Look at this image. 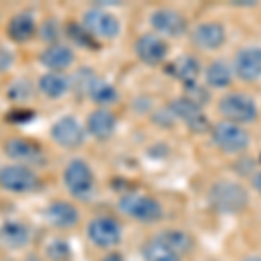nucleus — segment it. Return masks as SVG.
Wrapping results in <instances>:
<instances>
[{
	"instance_id": "1",
	"label": "nucleus",
	"mask_w": 261,
	"mask_h": 261,
	"mask_svg": "<svg viewBox=\"0 0 261 261\" xmlns=\"http://www.w3.org/2000/svg\"><path fill=\"white\" fill-rule=\"evenodd\" d=\"M209 202L218 213L235 214L241 213L249 204V195L242 185L233 181H218L209 190Z\"/></svg>"
},
{
	"instance_id": "2",
	"label": "nucleus",
	"mask_w": 261,
	"mask_h": 261,
	"mask_svg": "<svg viewBox=\"0 0 261 261\" xmlns=\"http://www.w3.org/2000/svg\"><path fill=\"white\" fill-rule=\"evenodd\" d=\"M218 110L226 122L231 124H251L258 117V105L246 92H228L220 99Z\"/></svg>"
},
{
	"instance_id": "3",
	"label": "nucleus",
	"mask_w": 261,
	"mask_h": 261,
	"mask_svg": "<svg viewBox=\"0 0 261 261\" xmlns=\"http://www.w3.org/2000/svg\"><path fill=\"white\" fill-rule=\"evenodd\" d=\"M63 181H65V187L68 188V192L79 200H89L96 188L91 166L82 159H73L71 162H68L65 172H63Z\"/></svg>"
},
{
	"instance_id": "4",
	"label": "nucleus",
	"mask_w": 261,
	"mask_h": 261,
	"mask_svg": "<svg viewBox=\"0 0 261 261\" xmlns=\"http://www.w3.org/2000/svg\"><path fill=\"white\" fill-rule=\"evenodd\" d=\"M119 209L125 216L141 223H155L162 220L164 216V207L161 202L150 195H143V193H127V195L120 197Z\"/></svg>"
},
{
	"instance_id": "5",
	"label": "nucleus",
	"mask_w": 261,
	"mask_h": 261,
	"mask_svg": "<svg viewBox=\"0 0 261 261\" xmlns=\"http://www.w3.org/2000/svg\"><path fill=\"white\" fill-rule=\"evenodd\" d=\"M211 140L221 151L233 155L241 153V151H244L249 146L251 136L241 125L223 120L211 127Z\"/></svg>"
},
{
	"instance_id": "6",
	"label": "nucleus",
	"mask_w": 261,
	"mask_h": 261,
	"mask_svg": "<svg viewBox=\"0 0 261 261\" xmlns=\"http://www.w3.org/2000/svg\"><path fill=\"white\" fill-rule=\"evenodd\" d=\"M84 28L98 39L112 40L119 37L120 33V21L115 14L108 12L103 7H92L84 12Z\"/></svg>"
},
{
	"instance_id": "7",
	"label": "nucleus",
	"mask_w": 261,
	"mask_h": 261,
	"mask_svg": "<svg viewBox=\"0 0 261 261\" xmlns=\"http://www.w3.org/2000/svg\"><path fill=\"white\" fill-rule=\"evenodd\" d=\"M169 112L172 117L179 119L193 133H204L209 129V119L205 117L202 107L187 96L172 99L169 105Z\"/></svg>"
},
{
	"instance_id": "8",
	"label": "nucleus",
	"mask_w": 261,
	"mask_h": 261,
	"mask_svg": "<svg viewBox=\"0 0 261 261\" xmlns=\"http://www.w3.org/2000/svg\"><path fill=\"white\" fill-rule=\"evenodd\" d=\"M150 24L157 35L164 37H183L188 32V21L183 16V12L172 9V7H161L153 11L150 16Z\"/></svg>"
},
{
	"instance_id": "9",
	"label": "nucleus",
	"mask_w": 261,
	"mask_h": 261,
	"mask_svg": "<svg viewBox=\"0 0 261 261\" xmlns=\"http://www.w3.org/2000/svg\"><path fill=\"white\" fill-rule=\"evenodd\" d=\"M0 187L12 193H28L39 187V178L27 166H6L0 169Z\"/></svg>"
},
{
	"instance_id": "10",
	"label": "nucleus",
	"mask_w": 261,
	"mask_h": 261,
	"mask_svg": "<svg viewBox=\"0 0 261 261\" xmlns=\"http://www.w3.org/2000/svg\"><path fill=\"white\" fill-rule=\"evenodd\" d=\"M50 138L56 145L63 146V148H79L84 145L86 140V129L75 117L66 115L56 120L50 127Z\"/></svg>"
},
{
	"instance_id": "11",
	"label": "nucleus",
	"mask_w": 261,
	"mask_h": 261,
	"mask_svg": "<svg viewBox=\"0 0 261 261\" xmlns=\"http://www.w3.org/2000/svg\"><path fill=\"white\" fill-rule=\"evenodd\" d=\"M134 53L138 60L148 66H157L166 61L169 54V45L157 33H143V35L134 42Z\"/></svg>"
},
{
	"instance_id": "12",
	"label": "nucleus",
	"mask_w": 261,
	"mask_h": 261,
	"mask_svg": "<svg viewBox=\"0 0 261 261\" xmlns=\"http://www.w3.org/2000/svg\"><path fill=\"white\" fill-rule=\"evenodd\" d=\"M87 235H89V241L94 246L103 247V249L115 247L122 241L120 225L113 218L108 216L94 218L87 226Z\"/></svg>"
},
{
	"instance_id": "13",
	"label": "nucleus",
	"mask_w": 261,
	"mask_h": 261,
	"mask_svg": "<svg viewBox=\"0 0 261 261\" xmlns=\"http://www.w3.org/2000/svg\"><path fill=\"white\" fill-rule=\"evenodd\" d=\"M192 42L195 47L202 50H216L225 45L226 42V32L225 27L218 21H204L193 27L190 33Z\"/></svg>"
},
{
	"instance_id": "14",
	"label": "nucleus",
	"mask_w": 261,
	"mask_h": 261,
	"mask_svg": "<svg viewBox=\"0 0 261 261\" xmlns=\"http://www.w3.org/2000/svg\"><path fill=\"white\" fill-rule=\"evenodd\" d=\"M233 73L244 82H254L261 79V47L247 45L241 49L233 60Z\"/></svg>"
},
{
	"instance_id": "15",
	"label": "nucleus",
	"mask_w": 261,
	"mask_h": 261,
	"mask_svg": "<svg viewBox=\"0 0 261 261\" xmlns=\"http://www.w3.org/2000/svg\"><path fill=\"white\" fill-rule=\"evenodd\" d=\"M4 151L12 161L23 164H39L42 162V148L35 141L27 138H11L4 145Z\"/></svg>"
},
{
	"instance_id": "16",
	"label": "nucleus",
	"mask_w": 261,
	"mask_h": 261,
	"mask_svg": "<svg viewBox=\"0 0 261 261\" xmlns=\"http://www.w3.org/2000/svg\"><path fill=\"white\" fill-rule=\"evenodd\" d=\"M86 129L96 140H108L117 129V117L108 108H98V110L89 113Z\"/></svg>"
},
{
	"instance_id": "17",
	"label": "nucleus",
	"mask_w": 261,
	"mask_h": 261,
	"mask_svg": "<svg viewBox=\"0 0 261 261\" xmlns=\"http://www.w3.org/2000/svg\"><path fill=\"white\" fill-rule=\"evenodd\" d=\"M75 61V53L71 50L70 45L65 44H50L47 45L40 54V63L49 68L50 71H60L66 70L73 65Z\"/></svg>"
},
{
	"instance_id": "18",
	"label": "nucleus",
	"mask_w": 261,
	"mask_h": 261,
	"mask_svg": "<svg viewBox=\"0 0 261 261\" xmlns=\"http://www.w3.org/2000/svg\"><path fill=\"white\" fill-rule=\"evenodd\" d=\"M47 220L56 228H71L79 221V211L73 204L65 200H56L47 207Z\"/></svg>"
},
{
	"instance_id": "19",
	"label": "nucleus",
	"mask_w": 261,
	"mask_h": 261,
	"mask_svg": "<svg viewBox=\"0 0 261 261\" xmlns=\"http://www.w3.org/2000/svg\"><path fill=\"white\" fill-rule=\"evenodd\" d=\"M84 86H86L89 98L94 103L101 105V107H108V105L117 103V99H119V92H117L115 87L110 82L103 81L99 77H94V75H89L87 81L84 82Z\"/></svg>"
},
{
	"instance_id": "20",
	"label": "nucleus",
	"mask_w": 261,
	"mask_h": 261,
	"mask_svg": "<svg viewBox=\"0 0 261 261\" xmlns=\"http://www.w3.org/2000/svg\"><path fill=\"white\" fill-rule=\"evenodd\" d=\"M37 32V23L35 18L30 12H19L14 18H11L9 24H7V37L12 42H28L35 35Z\"/></svg>"
},
{
	"instance_id": "21",
	"label": "nucleus",
	"mask_w": 261,
	"mask_h": 261,
	"mask_svg": "<svg viewBox=\"0 0 261 261\" xmlns=\"http://www.w3.org/2000/svg\"><path fill=\"white\" fill-rule=\"evenodd\" d=\"M233 66H230L223 60H214L213 63H209L204 71L205 84L211 89H225V87H228L231 81H233Z\"/></svg>"
},
{
	"instance_id": "22",
	"label": "nucleus",
	"mask_w": 261,
	"mask_h": 261,
	"mask_svg": "<svg viewBox=\"0 0 261 261\" xmlns=\"http://www.w3.org/2000/svg\"><path fill=\"white\" fill-rule=\"evenodd\" d=\"M39 89L45 98L58 99L70 89V81L60 71H47L39 79Z\"/></svg>"
},
{
	"instance_id": "23",
	"label": "nucleus",
	"mask_w": 261,
	"mask_h": 261,
	"mask_svg": "<svg viewBox=\"0 0 261 261\" xmlns=\"http://www.w3.org/2000/svg\"><path fill=\"white\" fill-rule=\"evenodd\" d=\"M143 258L145 261H181V256L164 241L161 235L145 242Z\"/></svg>"
},
{
	"instance_id": "24",
	"label": "nucleus",
	"mask_w": 261,
	"mask_h": 261,
	"mask_svg": "<svg viewBox=\"0 0 261 261\" xmlns=\"http://www.w3.org/2000/svg\"><path fill=\"white\" fill-rule=\"evenodd\" d=\"M0 239L7 247L18 249V247L27 246L30 241V230L24 223L19 221H7L0 228Z\"/></svg>"
},
{
	"instance_id": "25",
	"label": "nucleus",
	"mask_w": 261,
	"mask_h": 261,
	"mask_svg": "<svg viewBox=\"0 0 261 261\" xmlns=\"http://www.w3.org/2000/svg\"><path fill=\"white\" fill-rule=\"evenodd\" d=\"M169 73L174 75L176 79H179L185 86L193 84L197 81L200 73V65L193 56H179L178 60H174L169 66Z\"/></svg>"
},
{
	"instance_id": "26",
	"label": "nucleus",
	"mask_w": 261,
	"mask_h": 261,
	"mask_svg": "<svg viewBox=\"0 0 261 261\" xmlns=\"http://www.w3.org/2000/svg\"><path fill=\"white\" fill-rule=\"evenodd\" d=\"M161 237L169 244L172 249L178 252L181 258L187 256L188 252H192V249H193L192 235H188L187 231H183V230H166L161 233Z\"/></svg>"
},
{
	"instance_id": "27",
	"label": "nucleus",
	"mask_w": 261,
	"mask_h": 261,
	"mask_svg": "<svg viewBox=\"0 0 261 261\" xmlns=\"http://www.w3.org/2000/svg\"><path fill=\"white\" fill-rule=\"evenodd\" d=\"M70 33V37L73 39L75 42H77L79 45H86V47H92L91 42H92V35L89 32L86 30V28H81L77 23H70L68 24V30H66Z\"/></svg>"
},
{
	"instance_id": "28",
	"label": "nucleus",
	"mask_w": 261,
	"mask_h": 261,
	"mask_svg": "<svg viewBox=\"0 0 261 261\" xmlns=\"http://www.w3.org/2000/svg\"><path fill=\"white\" fill-rule=\"evenodd\" d=\"M40 35L42 39H44L45 42H49L50 44H56L58 37H60V24H58L56 19H47L44 24L40 27Z\"/></svg>"
},
{
	"instance_id": "29",
	"label": "nucleus",
	"mask_w": 261,
	"mask_h": 261,
	"mask_svg": "<svg viewBox=\"0 0 261 261\" xmlns=\"http://www.w3.org/2000/svg\"><path fill=\"white\" fill-rule=\"evenodd\" d=\"M32 96V86L28 81H19L9 89V98L14 101H27Z\"/></svg>"
},
{
	"instance_id": "30",
	"label": "nucleus",
	"mask_w": 261,
	"mask_h": 261,
	"mask_svg": "<svg viewBox=\"0 0 261 261\" xmlns=\"http://www.w3.org/2000/svg\"><path fill=\"white\" fill-rule=\"evenodd\" d=\"M49 256L56 261H61L68 256V246L65 242H54L49 246Z\"/></svg>"
},
{
	"instance_id": "31",
	"label": "nucleus",
	"mask_w": 261,
	"mask_h": 261,
	"mask_svg": "<svg viewBox=\"0 0 261 261\" xmlns=\"http://www.w3.org/2000/svg\"><path fill=\"white\" fill-rule=\"evenodd\" d=\"M12 65V53L0 47V71H6Z\"/></svg>"
},
{
	"instance_id": "32",
	"label": "nucleus",
	"mask_w": 261,
	"mask_h": 261,
	"mask_svg": "<svg viewBox=\"0 0 261 261\" xmlns=\"http://www.w3.org/2000/svg\"><path fill=\"white\" fill-rule=\"evenodd\" d=\"M252 187H254V190L261 195V171L256 172L254 178H252Z\"/></svg>"
},
{
	"instance_id": "33",
	"label": "nucleus",
	"mask_w": 261,
	"mask_h": 261,
	"mask_svg": "<svg viewBox=\"0 0 261 261\" xmlns=\"http://www.w3.org/2000/svg\"><path fill=\"white\" fill-rule=\"evenodd\" d=\"M101 261H125L119 252H110V254H107Z\"/></svg>"
},
{
	"instance_id": "34",
	"label": "nucleus",
	"mask_w": 261,
	"mask_h": 261,
	"mask_svg": "<svg viewBox=\"0 0 261 261\" xmlns=\"http://www.w3.org/2000/svg\"><path fill=\"white\" fill-rule=\"evenodd\" d=\"M244 261H261V256H249V258H246Z\"/></svg>"
}]
</instances>
